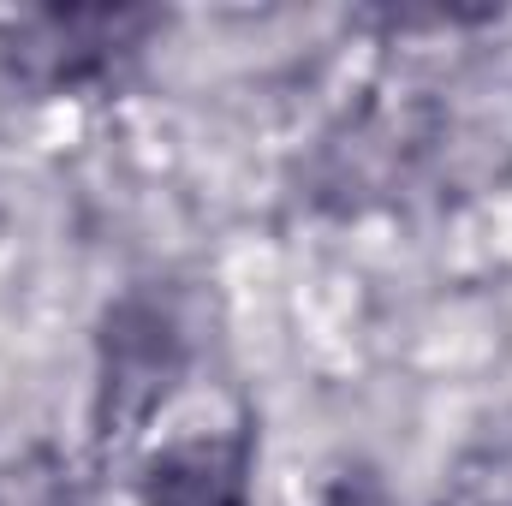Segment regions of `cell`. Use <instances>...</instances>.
Wrapping results in <instances>:
<instances>
[{
  "instance_id": "1",
  "label": "cell",
  "mask_w": 512,
  "mask_h": 506,
  "mask_svg": "<svg viewBox=\"0 0 512 506\" xmlns=\"http://www.w3.org/2000/svg\"><path fill=\"white\" fill-rule=\"evenodd\" d=\"M251 441H185L149 465V506H245Z\"/></svg>"
}]
</instances>
